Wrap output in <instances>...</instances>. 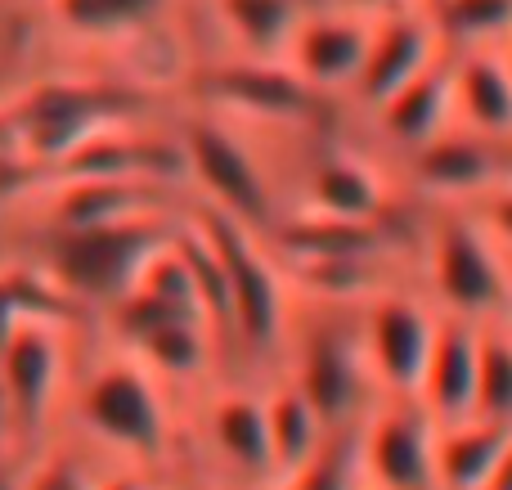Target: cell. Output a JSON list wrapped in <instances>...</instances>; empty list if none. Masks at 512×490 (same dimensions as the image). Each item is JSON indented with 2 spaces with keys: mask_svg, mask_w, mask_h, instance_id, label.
Here are the masks:
<instances>
[{
  "mask_svg": "<svg viewBox=\"0 0 512 490\" xmlns=\"http://www.w3.org/2000/svg\"><path fill=\"white\" fill-rule=\"evenodd\" d=\"M189 221L198 225V234L212 243L216 261H221L225 302H230V356L243 369H256L265 383L279 374L283 356H288L297 293L261 234L243 230L212 207H198Z\"/></svg>",
  "mask_w": 512,
  "mask_h": 490,
  "instance_id": "obj_1",
  "label": "cell"
},
{
  "mask_svg": "<svg viewBox=\"0 0 512 490\" xmlns=\"http://www.w3.org/2000/svg\"><path fill=\"white\" fill-rule=\"evenodd\" d=\"M72 414L90 437V446L113 455V468H135V473L153 477L176 455L171 392L126 351L99 360L81 378Z\"/></svg>",
  "mask_w": 512,
  "mask_h": 490,
  "instance_id": "obj_2",
  "label": "cell"
},
{
  "mask_svg": "<svg viewBox=\"0 0 512 490\" xmlns=\"http://www.w3.org/2000/svg\"><path fill=\"white\" fill-rule=\"evenodd\" d=\"M418 293L436 315L477 329L512 324V257L459 207H432V225L418 239Z\"/></svg>",
  "mask_w": 512,
  "mask_h": 490,
  "instance_id": "obj_3",
  "label": "cell"
},
{
  "mask_svg": "<svg viewBox=\"0 0 512 490\" xmlns=\"http://www.w3.org/2000/svg\"><path fill=\"white\" fill-rule=\"evenodd\" d=\"M279 374L292 378V387L315 405V414L333 437L355 432L378 401L360 356V338H355V306L297 297L288 356H283Z\"/></svg>",
  "mask_w": 512,
  "mask_h": 490,
  "instance_id": "obj_4",
  "label": "cell"
},
{
  "mask_svg": "<svg viewBox=\"0 0 512 490\" xmlns=\"http://www.w3.org/2000/svg\"><path fill=\"white\" fill-rule=\"evenodd\" d=\"M180 153H185V176L203 194V207L270 239V230L283 216L279 189H274L261 153L243 135V126L225 122L216 113L189 117L185 131H180Z\"/></svg>",
  "mask_w": 512,
  "mask_h": 490,
  "instance_id": "obj_5",
  "label": "cell"
},
{
  "mask_svg": "<svg viewBox=\"0 0 512 490\" xmlns=\"http://www.w3.org/2000/svg\"><path fill=\"white\" fill-rule=\"evenodd\" d=\"M167 216H135L90 230H59L50 243V279L68 302H99L113 311L153 257L176 239Z\"/></svg>",
  "mask_w": 512,
  "mask_h": 490,
  "instance_id": "obj_6",
  "label": "cell"
},
{
  "mask_svg": "<svg viewBox=\"0 0 512 490\" xmlns=\"http://www.w3.org/2000/svg\"><path fill=\"white\" fill-rule=\"evenodd\" d=\"M436 320L441 315L418 293V284H400V279L355 302V338H360V356L378 401H414L418 396Z\"/></svg>",
  "mask_w": 512,
  "mask_h": 490,
  "instance_id": "obj_7",
  "label": "cell"
},
{
  "mask_svg": "<svg viewBox=\"0 0 512 490\" xmlns=\"http://www.w3.org/2000/svg\"><path fill=\"white\" fill-rule=\"evenodd\" d=\"M63 369L68 347L59 324H27L0 347V396L9 410L14 459H32V446L50 432L63 396Z\"/></svg>",
  "mask_w": 512,
  "mask_h": 490,
  "instance_id": "obj_8",
  "label": "cell"
},
{
  "mask_svg": "<svg viewBox=\"0 0 512 490\" xmlns=\"http://www.w3.org/2000/svg\"><path fill=\"white\" fill-rule=\"evenodd\" d=\"M198 432H203V450L216 468V482H225L234 490H270L274 486L261 378H234V383L207 387L203 414H198Z\"/></svg>",
  "mask_w": 512,
  "mask_h": 490,
  "instance_id": "obj_9",
  "label": "cell"
},
{
  "mask_svg": "<svg viewBox=\"0 0 512 490\" xmlns=\"http://www.w3.org/2000/svg\"><path fill=\"white\" fill-rule=\"evenodd\" d=\"M360 490H441L436 423L414 401H373L355 428Z\"/></svg>",
  "mask_w": 512,
  "mask_h": 490,
  "instance_id": "obj_10",
  "label": "cell"
},
{
  "mask_svg": "<svg viewBox=\"0 0 512 490\" xmlns=\"http://www.w3.org/2000/svg\"><path fill=\"white\" fill-rule=\"evenodd\" d=\"M207 104L225 122L248 126H301L324 108L315 90H306L283 59H225L207 72Z\"/></svg>",
  "mask_w": 512,
  "mask_h": 490,
  "instance_id": "obj_11",
  "label": "cell"
},
{
  "mask_svg": "<svg viewBox=\"0 0 512 490\" xmlns=\"http://www.w3.org/2000/svg\"><path fill=\"white\" fill-rule=\"evenodd\" d=\"M131 99L117 86H81V81H54V86L32 90L23 117H18V135L23 149L41 162H63L77 153L86 140L113 131Z\"/></svg>",
  "mask_w": 512,
  "mask_h": 490,
  "instance_id": "obj_12",
  "label": "cell"
},
{
  "mask_svg": "<svg viewBox=\"0 0 512 490\" xmlns=\"http://www.w3.org/2000/svg\"><path fill=\"white\" fill-rule=\"evenodd\" d=\"M369 32H373L369 14L337 5H310L306 0V14H301L297 32H292L288 50H283V63L324 104L328 99H351V86L364 68V50H369Z\"/></svg>",
  "mask_w": 512,
  "mask_h": 490,
  "instance_id": "obj_13",
  "label": "cell"
},
{
  "mask_svg": "<svg viewBox=\"0 0 512 490\" xmlns=\"http://www.w3.org/2000/svg\"><path fill=\"white\" fill-rule=\"evenodd\" d=\"M391 198H396V189H391L382 162H373L360 149L333 144L301 171L297 212L346 225H387Z\"/></svg>",
  "mask_w": 512,
  "mask_h": 490,
  "instance_id": "obj_14",
  "label": "cell"
},
{
  "mask_svg": "<svg viewBox=\"0 0 512 490\" xmlns=\"http://www.w3.org/2000/svg\"><path fill=\"white\" fill-rule=\"evenodd\" d=\"M405 180L432 207H459L463 212L504 180V158H499L495 144L450 126L432 144L405 153Z\"/></svg>",
  "mask_w": 512,
  "mask_h": 490,
  "instance_id": "obj_15",
  "label": "cell"
},
{
  "mask_svg": "<svg viewBox=\"0 0 512 490\" xmlns=\"http://www.w3.org/2000/svg\"><path fill=\"white\" fill-rule=\"evenodd\" d=\"M441 50L445 45L436 41L423 5H405V9H391V14H378L373 18V32H369V50H364V68H360V77H355L346 104H355L369 117L382 99H391L409 77H418Z\"/></svg>",
  "mask_w": 512,
  "mask_h": 490,
  "instance_id": "obj_16",
  "label": "cell"
},
{
  "mask_svg": "<svg viewBox=\"0 0 512 490\" xmlns=\"http://www.w3.org/2000/svg\"><path fill=\"white\" fill-rule=\"evenodd\" d=\"M450 77H454V54L441 50L418 77H409L391 99H382L369 113V126L391 153H414L432 144L454 126V99H450Z\"/></svg>",
  "mask_w": 512,
  "mask_h": 490,
  "instance_id": "obj_17",
  "label": "cell"
},
{
  "mask_svg": "<svg viewBox=\"0 0 512 490\" xmlns=\"http://www.w3.org/2000/svg\"><path fill=\"white\" fill-rule=\"evenodd\" d=\"M477 360H481V329L468 320H436V338L427 351V369L418 383L414 405L436 423H463L472 419V401H477Z\"/></svg>",
  "mask_w": 512,
  "mask_h": 490,
  "instance_id": "obj_18",
  "label": "cell"
},
{
  "mask_svg": "<svg viewBox=\"0 0 512 490\" xmlns=\"http://www.w3.org/2000/svg\"><path fill=\"white\" fill-rule=\"evenodd\" d=\"M454 131H468L477 140L504 149L512 140V77L495 50L454 54Z\"/></svg>",
  "mask_w": 512,
  "mask_h": 490,
  "instance_id": "obj_19",
  "label": "cell"
},
{
  "mask_svg": "<svg viewBox=\"0 0 512 490\" xmlns=\"http://www.w3.org/2000/svg\"><path fill=\"white\" fill-rule=\"evenodd\" d=\"M265 396V432H270V459H274V482L288 473H297L301 464L319 455L328 446L333 432L324 428V419L315 414V405L292 387V378L274 374L261 383Z\"/></svg>",
  "mask_w": 512,
  "mask_h": 490,
  "instance_id": "obj_20",
  "label": "cell"
},
{
  "mask_svg": "<svg viewBox=\"0 0 512 490\" xmlns=\"http://www.w3.org/2000/svg\"><path fill=\"white\" fill-rule=\"evenodd\" d=\"M508 437L512 428L481 419L436 428V482H441V490H486Z\"/></svg>",
  "mask_w": 512,
  "mask_h": 490,
  "instance_id": "obj_21",
  "label": "cell"
},
{
  "mask_svg": "<svg viewBox=\"0 0 512 490\" xmlns=\"http://www.w3.org/2000/svg\"><path fill=\"white\" fill-rule=\"evenodd\" d=\"M301 14L306 0H216V18L234 41V59H283Z\"/></svg>",
  "mask_w": 512,
  "mask_h": 490,
  "instance_id": "obj_22",
  "label": "cell"
},
{
  "mask_svg": "<svg viewBox=\"0 0 512 490\" xmlns=\"http://www.w3.org/2000/svg\"><path fill=\"white\" fill-rule=\"evenodd\" d=\"M450 54L499 50L512 32V0H418Z\"/></svg>",
  "mask_w": 512,
  "mask_h": 490,
  "instance_id": "obj_23",
  "label": "cell"
},
{
  "mask_svg": "<svg viewBox=\"0 0 512 490\" xmlns=\"http://www.w3.org/2000/svg\"><path fill=\"white\" fill-rule=\"evenodd\" d=\"M54 14L68 32L113 41V36L149 32L167 14V0H54Z\"/></svg>",
  "mask_w": 512,
  "mask_h": 490,
  "instance_id": "obj_24",
  "label": "cell"
},
{
  "mask_svg": "<svg viewBox=\"0 0 512 490\" xmlns=\"http://www.w3.org/2000/svg\"><path fill=\"white\" fill-rule=\"evenodd\" d=\"M472 419L512 428V324H490V329H481Z\"/></svg>",
  "mask_w": 512,
  "mask_h": 490,
  "instance_id": "obj_25",
  "label": "cell"
},
{
  "mask_svg": "<svg viewBox=\"0 0 512 490\" xmlns=\"http://www.w3.org/2000/svg\"><path fill=\"white\" fill-rule=\"evenodd\" d=\"M270 490H360V468H355V432L328 437V446L319 450L310 464H301L297 473L279 477Z\"/></svg>",
  "mask_w": 512,
  "mask_h": 490,
  "instance_id": "obj_26",
  "label": "cell"
},
{
  "mask_svg": "<svg viewBox=\"0 0 512 490\" xmlns=\"http://www.w3.org/2000/svg\"><path fill=\"white\" fill-rule=\"evenodd\" d=\"M95 468H86L77 455L63 450H36L32 459L18 464L23 490H95Z\"/></svg>",
  "mask_w": 512,
  "mask_h": 490,
  "instance_id": "obj_27",
  "label": "cell"
},
{
  "mask_svg": "<svg viewBox=\"0 0 512 490\" xmlns=\"http://www.w3.org/2000/svg\"><path fill=\"white\" fill-rule=\"evenodd\" d=\"M463 212L490 234V243H495L504 257H512V180H499L495 189H486V194L472 207H463Z\"/></svg>",
  "mask_w": 512,
  "mask_h": 490,
  "instance_id": "obj_28",
  "label": "cell"
},
{
  "mask_svg": "<svg viewBox=\"0 0 512 490\" xmlns=\"http://www.w3.org/2000/svg\"><path fill=\"white\" fill-rule=\"evenodd\" d=\"M158 482H153L149 473H135V468H108V473L95 477V490H153Z\"/></svg>",
  "mask_w": 512,
  "mask_h": 490,
  "instance_id": "obj_29",
  "label": "cell"
},
{
  "mask_svg": "<svg viewBox=\"0 0 512 490\" xmlns=\"http://www.w3.org/2000/svg\"><path fill=\"white\" fill-rule=\"evenodd\" d=\"M310 5H337V9H355V14H391V9H405V5H418V0H310Z\"/></svg>",
  "mask_w": 512,
  "mask_h": 490,
  "instance_id": "obj_30",
  "label": "cell"
},
{
  "mask_svg": "<svg viewBox=\"0 0 512 490\" xmlns=\"http://www.w3.org/2000/svg\"><path fill=\"white\" fill-rule=\"evenodd\" d=\"M486 490H512V437H508L504 455H499V468H495V477L486 482Z\"/></svg>",
  "mask_w": 512,
  "mask_h": 490,
  "instance_id": "obj_31",
  "label": "cell"
},
{
  "mask_svg": "<svg viewBox=\"0 0 512 490\" xmlns=\"http://www.w3.org/2000/svg\"><path fill=\"white\" fill-rule=\"evenodd\" d=\"M171 490H234V486L216 482V477H198V482H185V486H171Z\"/></svg>",
  "mask_w": 512,
  "mask_h": 490,
  "instance_id": "obj_32",
  "label": "cell"
},
{
  "mask_svg": "<svg viewBox=\"0 0 512 490\" xmlns=\"http://www.w3.org/2000/svg\"><path fill=\"white\" fill-rule=\"evenodd\" d=\"M0 490H23V482H18V468H14V464H0Z\"/></svg>",
  "mask_w": 512,
  "mask_h": 490,
  "instance_id": "obj_33",
  "label": "cell"
},
{
  "mask_svg": "<svg viewBox=\"0 0 512 490\" xmlns=\"http://www.w3.org/2000/svg\"><path fill=\"white\" fill-rule=\"evenodd\" d=\"M495 54H499V63H504V68H508V77H512V32L504 36V45H499Z\"/></svg>",
  "mask_w": 512,
  "mask_h": 490,
  "instance_id": "obj_34",
  "label": "cell"
},
{
  "mask_svg": "<svg viewBox=\"0 0 512 490\" xmlns=\"http://www.w3.org/2000/svg\"><path fill=\"white\" fill-rule=\"evenodd\" d=\"M499 158H504V180H512V140L499 149Z\"/></svg>",
  "mask_w": 512,
  "mask_h": 490,
  "instance_id": "obj_35",
  "label": "cell"
}]
</instances>
